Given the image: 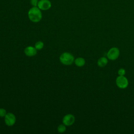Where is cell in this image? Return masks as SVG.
Returning <instances> with one entry per match:
<instances>
[{"label": "cell", "instance_id": "6da1fadb", "mask_svg": "<svg viewBox=\"0 0 134 134\" xmlns=\"http://www.w3.org/2000/svg\"><path fill=\"white\" fill-rule=\"evenodd\" d=\"M28 18L33 23H38L42 18V13L37 6H33L30 8L28 12Z\"/></svg>", "mask_w": 134, "mask_h": 134}, {"label": "cell", "instance_id": "7a4b0ae2", "mask_svg": "<svg viewBox=\"0 0 134 134\" xmlns=\"http://www.w3.org/2000/svg\"><path fill=\"white\" fill-rule=\"evenodd\" d=\"M60 62L66 65L72 64L74 61L73 55L69 52H64L60 57Z\"/></svg>", "mask_w": 134, "mask_h": 134}, {"label": "cell", "instance_id": "3957f363", "mask_svg": "<svg viewBox=\"0 0 134 134\" xmlns=\"http://www.w3.org/2000/svg\"><path fill=\"white\" fill-rule=\"evenodd\" d=\"M116 84L120 88H125L128 85V81L127 79L123 76H119L116 78Z\"/></svg>", "mask_w": 134, "mask_h": 134}, {"label": "cell", "instance_id": "277c9868", "mask_svg": "<svg viewBox=\"0 0 134 134\" xmlns=\"http://www.w3.org/2000/svg\"><path fill=\"white\" fill-rule=\"evenodd\" d=\"M120 54V51L118 48L116 47L111 48L107 52V56L108 59L111 60H116Z\"/></svg>", "mask_w": 134, "mask_h": 134}, {"label": "cell", "instance_id": "5b68a950", "mask_svg": "<svg viewBox=\"0 0 134 134\" xmlns=\"http://www.w3.org/2000/svg\"><path fill=\"white\" fill-rule=\"evenodd\" d=\"M37 7L42 10H47L51 7V3L49 0H40Z\"/></svg>", "mask_w": 134, "mask_h": 134}, {"label": "cell", "instance_id": "8992f818", "mask_svg": "<svg viewBox=\"0 0 134 134\" xmlns=\"http://www.w3.org/2000/svg\"><path fill=\"white\" fill-rule=\"evenodd\" d=\"M4 117L5 123L8 126H12L15 124L16 122V117L13 114L10 113H7Z\"/></svg>", "mask_w": 134, "mask_h": 134}, {"label": "cell", "instance_id": "52a82bcc", "mask_svg": "<svg viewBox=\"0 0 134 134\" xmlns=\"http://www.w3.org/2000/svg\"><path fill=\"white\" fill-rule=\"evenodd\" d=\"M64 125L67 126L72 125L75 121V117L72 114H67L65 115L62 120Z\"/></svg>", "mask_w": 134, "mask_h": 134}, {"label": "cell", "instance_id": "ba28073f", "mask_svg": "<svg viewBox=\"0 0 134 134\" xmlns=\"http://www.w3.org/2000/svg\"><path fill=\"white\" fill-rule=\"evenodd\" d=\"M24 52L27 56L32 57L37 54V49L35 47L31 46H28L26 47L24 50Z\"/></svg>", "mask_w": 134, "mask_h": 134}, {"label": "cell", "instance_id": "9c48e42d", "mask_svg": "<svg viewBox=\"0 0 134 134\" xmlns=\"http://www.w3.org/2000/svg\"><path fill=\"white\" fill-rule=\"evenodd\" d=\"M108 59L105 57H101L97 61V64L99 67L103 68L107 65Z\"/></svg>", "mask_w": 134, "mask_h": 134}, {"label": "cell", "instance_id": "30bf717a", "mask_svg": "<svg viewBox=\"0 0 134 134\" xmlns=\"http://www.w3.org/2000/svg\"><path fill=\"white\" fill-rule=\"evenodd\" d=\"M74 63H75V65H77V66L81 67V66H83L85 64V59L84 58H81V57H79V58H76L74 60Z\"/></svg>", "mask_w": 134, "mask_h": 134}, {"label": "cell", "instance_id": "8fae6325", "mask_svg": "<svg viewBox=\"0 0 134 134\" xmlns=\"http://www.w3.org/2000/svg\"><path fill=\"white\" fill-rule=\"evenodd\" d=\"M43 46H44L43 43L41 41H39L35 43V47L36 48L37 50H41L43 48Z\"/></svg>", "mask_w": 134, "mask_h": 134}, {"label": "cell", "instance_id": "7c38bea8", "mask_svg": "<svg viewBox=\"0 0 134 134\" xmlns=\"http://www.w3.org/2000/svg\"><path fill=\"white\" fill-rule=\"evenodd\" d=\"M65 125H64V124L63 125L61 124V125H59L58 127V128H57L58 131L59 132H60V133L64 132L65 131V130H66V127H65Z\"/></svg>", "mask_w": 134, "mask_h": 134}, {"label": "cell", "instance_id": "4fadbf2b", "mask_svg": "<svg viewBox=\"0 0 134 134\" xmlns=\"http://www.w3.org/2000/svg\"><path fill=\"white\" fill-rule=\"evenodd\" d=\"M6 110L4 108H0V117H5L6 115Z\"/></svg>", "mask_w": 134, "mask_h": 134}, {"label": "cell", "instance_id": "5bb4252c", "mask_svg": "<svg viewBox=\"0 0 134 134\" xmlns=\"http://www.w3.org/2000/svg\"><path fill=\"white\" fill-rule=\"evenodd\" d=\"M125 73H126V71L124 69H122V68L120 69L118 71V74L120 76H123L125 74Z\"/></svg>", "mask_w": 134, "mask_h": 134}, {"label": "cell", "instance_id": "9a60e30c", "mask_svg": "<svg viewBox=\"0 0 134 134\" xmlns=\"http://www.w3.org/2000/svg\"><path fill=\"white\" fill-rule=\"evenodd\" d=\"M39 0H30V4L32 6H37Z\"/></svg>", "mask_w": 134, "mask_h": 134}]
</instances>
